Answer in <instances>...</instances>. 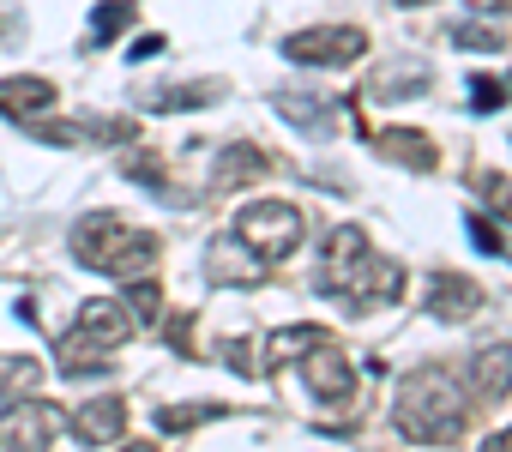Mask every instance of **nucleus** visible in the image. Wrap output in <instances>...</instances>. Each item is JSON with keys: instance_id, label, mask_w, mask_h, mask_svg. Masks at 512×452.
Instances as JSON below:
<instances>
[{"instance_id": "f257e3e1", "label": "nucleus", "mask_w": 512, "mask_h": 452, "mask_svg": "<svg viewBox=\"0 0 512 452\" xmlns=\"http://www.w3.org/2000/svg\"><path fill=\"white\" fill-rule=\"evenodd\" d=\"M320 290L350 302L356 314L380 308V302H398L404 290V266L398 260H380L368 230H356V223H338V230L326 236V266H320Z\"/></svg>"}, {"instance_id": "b1692460", "label": "nucleus", "mask_w": 512, "mask_h": 452, "mask_svg": "<svg viewBox=\"0 0 512 452\" xmlns=\"http://www.w3.org/2000/svg\"><path fill=\"white\" fill-rule=\"evenodd\" d=\"M217 97V85H193V91H157L151 97V109H193V103H211Z\"/></svg>"}, {"instance_id": "393cba45", "label": "nucleus", "mask_w": 512, "mask_h": 452, "mask_svg": "<svg viewBox=\"0 0 512 452\" xmlns=\"http://www.w3.org/2000/svg\"><path fill=\"white\" fill-rule=\"evenodd\" d=\"M470 103L476 109H500V85L494 79H470Z\"/></svg>"}, {"instance_id": "a878e982", "label": "nucleus", "mask_w": 512, "mask_h": 452, "mask_svg": "<svg viewBox=\"0 0 512 452\" xmlns=\"http://www.w3.org/2000/svg\"><path fill=\"white\" fill-rule=\"evenodd\" d=\"M470 242L488 248V254H500V236H494V223H488V217H470Z\"/></svg>"}, {"instance_id": "0eeeda50", "label": "nucleus", "mask_w": 512, "mask_h": 452, "mask_svg": "<svg viewBox=\"0 0 512 452\" xmlns=\"http://www.w3.org/2000/svg\"><path fill=\"white\" fill-rule=\"evenodd\" d=\"M296 368H302V380H308V392H314L320 404H338V410H344V404L356 398V368H350V356H344L332 338H326L320 350H308Z\"/></svg>"}, {"instance_id": "6e6552de", "label": "nucleus", "mask_w": 512, "mask_h": 452, "mask_svg": "<svg viewBox=\"0 0 512 452\" xmlns=\"http://www.w3.org/2000/svg\"><path fill=\"white\" fill-rule=\"evenodd\" d=\"M422 296H428V314L446 320V326L482 314V284L476 278H458V272H428V290Z\"/></svg>"}, {"instance_id": "9d476101", "label": "nucleus", "mask_w": 512, "mask_h": 452, "mask_svg": "<svg viewBox=\"0 0 512 452\" xmlns=\"http://www.w3.org/2000/svg\"><path fill=\"white\" fill-rule=\"evenodd\" d=\"M464 380H470L464 392L482 398V404L506 398V392H512V344H488V350H476L470 368H464Z\"/></svg>"}, {"instance_id": "a211bd4d", "label": "nucleus", "mask_w": 512, "mask_h": 452, "mask_svg": "<svg viewBox=\"0 0 512 452\" xmlns=\"http://www.w3.org/2000/svg\"><path fill=\"white\" fill-rule=\"evenodd\" d=\"M55 356H61V374H103V368H109V356H103V350H97L79 326L55 344Z\"/></svg>"}, {"instance_id": "9b49d317", "label": "nucleus", "mask_w": 512, "mask_h": 452, "mask_svg": "<svg viewBox=\"0 0 512 452\" xmlns=\"http://www.w3.org/2000/svg\"><path fill=\"white\" fill-rule=\"evenodd\" d=\"M79 332H85L97 350H115V344L133 338V314H127L115 296H91V302L79 308Z\"/></svg>"}, {"instance_id": "2eb2a0df", "label": "nucleus", "mask_w": 512, "mask_h": 452, "mask_svg": "<svg viewBox=\"0 0 512 452\" xmlns=\"http://www.w3.org/2000/svg\"><path fill=\"white\" fill-rule=\"evenodd\" d=\"M25 398H43V362L31 356H0V404H25Z\"/></svg>"}, {"instance_id": "412c9836", "label": "nucleus", "mask_w": 512, "mask_h": 452, "mask_svg": "<svg viewBox=\"0 0 512 452\" xmlns=\"http://www.w3.org/2000/svg\"><path fill=\"white\" fill-rule=\"evenodd\" d=\"M127 25H133V7H127V0H109V7H97V25H91V37H85V43H91V49H103V43H109V37H121Z\"/></svg>"}, {"instance_id": "7ed1b4c3", "label": "nucleus", "mask_w": 512, "mask_h": 452, "mask_svg": "<svg viewBox=\"0 0 512 452\" xmlns=\"http://www.w3.org/2000/svg\"><path fill=\"white\" fill-rule=\"evenodd\" d=\"M73 260L91 266V272H109V278H151L157 266V236L151 230H133L115 211H91L73 223Z\"/></svg>"}, {"instance_id": "aec40b11", "label": "nucleus", "mask_w": 512, "mask_h": 452, "mask_svg": "<svg viewBox=\"0 0 512 452\" xmlns=\"http://www.w3.org/2000/svg\"><path fill=\"white\" fill-rule=\"evenodd\" d=\"M121 308L133 314V326H157L163 296H157V284H151V278H133V290H127V302H121Z\"/></svg>"}, {"instance_id": "6ab92c4d", "label": "nucleus", "mask_w": 512, "mask_h": 452, "mask_svg": "<svg viewBox=\"0 0 512 452\" xmlns=\"http://www.w3.org/2000/svg\"><path fill=\"white\" fill-rule=\"evenodd\" d=\"M326 338H332L326 326H290V332H278L266 350H272V362H302V356H308V350H320Z\"/></svg>"}, {"instance_id": "f03ea898", "label": "nucleus", "mask_w": 512, "mask_h": 452, "mask_svg": "<svg viewBox=\"0 0 512 452\" xmlns=\"http://www.w3.org/2000/svg\"><path fill=\"white\" fill-rule=\"evenodd\" d=\"M464 416H470V392L458 386L452 368H410L398 380V404H392V422L404 440L416 446H446L464 434Z\"/></svg>"}, {"instance_id": "4468645a", "label": "nucleus", "mask_w": 512, "mask_h": 452, "mask_svg": "<svg viewBox=\"0 0 512 452\" xmlns=\"http://www.w3.org/2000/svg\"><path fill=\"white\" fill-rule=\"evenodd\" d=\"M278 109H284V121H290V127H302V133H314V139H332V133H338V109H332V103H320V97L284 91V97H278Z\"/></svg>"}, {"instance_id": "f3484780", "label": "nucleus", "mask_w": 512, "mask_h": 452, "mask_svg": "<svg viewBox=\"0 0 512 452\" xmlns=\"http://www.w3.org/2000/svg\"><path fill=\"white\" fill-rule=\"evenodd\" d=\"M272 163L253 151V145H229L223 151V163H217V175H211V187H247V181H260Z\"/></svg>"}, {"instance_id": "bb28decb", "label": "nucleus", "mask_w": 512, "mask_h": 452, "mask_svg": "<svg viewBox=\"0 0 512 452\" xmlns=\"http://www.w3.org/2000/svg\"><path fill=\"white\" fill-rule=\"evenodd\" d=\"M482 452H512V428H500V434H488V440H482Z\"/></svg>"}, {"instance_id": "39448f33", "label": "nucleus", "mask_w": 512, "mask_h": 452, "mask_svg": "<svg viewBox=\"0 0 512 452\" xmlns=\"http://www.w3.org/2000/svg\"><path fill=\"white\" fill-rule=\"evenodd\" d=\"M362 55H368V31L356 25H314V31L284 37V61L296 67H350Z\"/></svg>"}, {"instance_id": "f8f14e48", "label": "nucleus", "mask_w": 512, "mask_h": 452, "mask_svg": "<svg viewBox=\"0 0 512 452\" xmlns=\"http://www.w3.org/2000/svg\"><path fill=\"white\" fill-rule=\"evenodd\" d=\"M266 272H272V266H260L235 236H217V242L205 248V278H211V284H260Z\"/></svg>"}, {"instance_id": "423d86ee", "label": "nucleus", "mask_w": 512, "mask_h": 452, "mask_svg": "<svg viewBox=\"0 0 512 452\" xmlns=\"http://www.w3.org/2000/svg\"><path fill=\"white\" fill-rule=\"evenodd\" d=\"M55 434H61V410L49 398H25L0 416V446L7 452H49Z\"/></svg>"}, {"instance_id": "20e7f679", "label": "nucleus", "mask_w": 512, "mask_h": 452, "mask_svg": "<svg viewBox=\"0 0 512 452\" xmlns=\"http://www.w3.org/2000/svg\"><path fill=\"white\" fill-rule=\"evenodd\" d=\"M302 236H308V217H302V205H290V199H253V205L235 211V242L260 260V266L290 260V254L302 248Z\"/></svg>"}, {"instance_id": "5701e85b", "label": "nucleus", "mask_w": 512, "mask_h": 452, "mask_svg": "<svg viewBox=\"0 0 512 452\" xmlns=\"http://www.w3.org/2000/svg\"><path fill=\"white\" fill-rule=\"evenodd\" d=\"M476 187H482V205H488L500 223H512V175H482Z\"/></svg>"}, {"instance_id": "ddd939ff", "label": "nucleus", "mask_w": 512, "mask_h": 452, "mask_svg": "<svg viewBox=\"0 0 512 452\" xmlns=\"http://www.w3.org/2000/svg\"><path fill=\"white\" fill-rule=\"evenodd\" d=\"M43 109H55V85H49V79H37V73H13V79H0V115L31 121V115H43Z\"/></svg>"}, {"instance_id": "cd10ccee", "label": "nucleus", "mask_w": 512, "mask_h": 452, "mask_svg": "<svg viewBox=\"0 0 512 452\" xmlns=\"http://www.w3.org/2000/svg\"><path fill=\"white\" fill-rule=\"evenodd\" d=\"M121 452H157V446H151V440H139V446H121Z\"/></svg>"}, {"instance_id": "c85d7f7f", "label": "nucleus", "mask_w": 512, "mask_h": 452, "mask_svg": "<svg viewBox=\"0 0 512 452\" xmlns=\"http://www.w3.org/2000/svg\"><path fill=\"white\" fill-rule=\"evenodd\" d=\"M398 7H422V0H398Z\"/></svg>"}, {"instance_id": "dca6fc26", "label": "nucleus", "mask_w": 512, "mask_h": 452, "mask_svg": "<svg viewBox=\"0 0 512 452\" xmlns=\"http://www.w3.org/2000/svg\"><path fill=\"white\" fill-rule=\"evenodd\" d=\"M374 151L392 157V163H404V169H428V163H434V139H428V133H410V127L374 133Z\"/></svg>"}, {"instance_id": "4be33fe9", "label": "nucleus", "mask_w": 512, "mask_h": 452, "mask_svg": "<svg viewBox=\"0 0 512 452\" xmlns=\"http://www.w3.org/2000/svg\"><path fill=\"white\" fill-rule=\"evenodd\" d=\"M452 43H458V49L500 55V49H506V31H494V25H452Z\"/></svg>"}, {"instance_id": "1a4fd4ad", "label": "nucleus", "mask_w": 512, "mask_h": 452, "mask_svg": "<svg viewBox=\"0 0 512 452\" xmlns=\"http://www.w3.org/2000/svg\"><path fill=\"white\" fill-rule=\"evenodd\" d=\"M67 428L85 440V446H115L127 434V398H91L67 416Z\"/></svg>"}]
</instances>
